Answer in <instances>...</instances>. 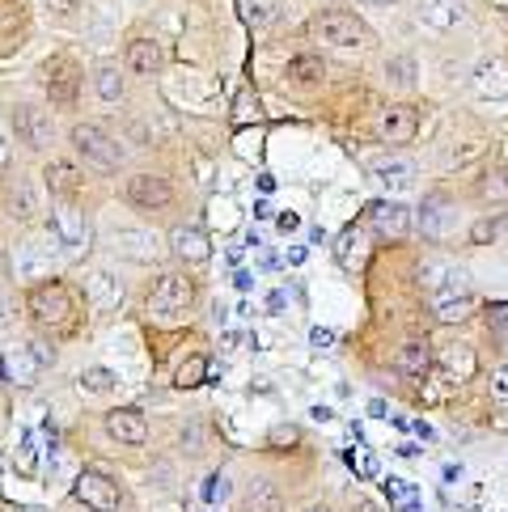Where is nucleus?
I'll return each instance as SVG.
<instances>
[{
    "label": "nucleus",
    "mask_w": 508,
    "mask_h": 512,
    "mask_svg": "<svg viewBox=\"0 0 508 512\" xmlns=\"http://www.w3.org/2000/svg\"><path fill=\"white\" fill-rule=\"evenodd\" d=\"M13 127H17V140H26L30 149H47L51 144V115L43 111V106H30V102H22L13 111Z\"/></svg>",
    "instance_id": "10"
},
{
    "label": "nucleus",
    "mask_w": 508,
    "mask_h": 512,
    "mask_svg": "<svg viewBox=\"0 0 508 512\" xmlns=\"http://www.w3.org/2000/svg\"><path fill=\"white\" fill-rule=\"evenodd\" d=\"M479 195L487 199V204H504L508 199V174H487L479 182Z\"/></svg>",
    "instance_id": "38"
},
{
    "label": "nucleus",
    "mask_w": 508,
    "mask_h": 512,
    "mask_svg": "<svg viewBox=\"0 0 508 512\" xmlns=\"http://www.w3.org/2000/svg\"><path fill=\"white\" fill-rule=\"evenodd\" d=\"M13 267L22 280H39V276H51V267H56V237H30V242L17 246L13 254Z\"/></svg>",
    "instance_id": "8"
},
{
    "label": "nucleus",
    "mask_w": 508,
    "mask_h": 512,
    "mask_svg": "<svg viewBox=\"0 0 508 512\" xmlns=\"http://www.w3.org/2000/svg\"><path fill=\"white\" fill-rule=\"evenodd\" d=\"M51 237L64 242V250H85L89 246V229H85V216L77 212L64 199L60 208H51Z\"/></svg>",
    "instance_id": "11"
},
{
    "label": "nucleus",
    "mask_w": 508,
    "mask_h": 512,
    "mask_svg": "<svg viewBox=\"0 0 508 512\" xmlns=\"http://www.w3.org/2000/svg\"><path fill=\"white\" fill-rule=\"evenodd\" d=\"M310 34L326 47H369L373 30L348 9H322L310 17Z\"/></svg>",
    "instance_id": "3"
},
{
    "label": "nucleus",
    "mask_w": 508,
    "mask_h": 512,
    "mask_svg": "<svg viewBox=\"0 0 508 512\" xmlns=\"http://www.w3.org/2000/svg\"><path fill=\"white\" fill-rule=\"evenodd\" d=\"M68 140H72V149H77V157L85 161V166H94V170H119L123 149H119V140L106 132L102 123H77L68 132Z\"/></svg>",
    "instance_id": "4"
},
{
    "label": "nucleus",
    "mask_w": 508,
    "mask_h": 512,
    "mask_svg": "<svg viewBox=\"0 0 508 512\" xmlns=\"http://www.w3.org/2000/svg\"><path fill=\"white\" fill-rule=\"evenodd\" d=\"M115 250L132 254V259H140V263H149V259H157V237L140 233V229H119L115 233Z\"/></svg>",
    "instance_id": "30"
},
{
    "label": "nucleus",
    "mask_w": 508,
    "mask_h": 512,
    "mask_svg": "<svg viewBox=\"0 0 508 512\" xmlns=\"http://www.w3.org/2000/svg\"><path fill=\"white\" fill-rule=\"evenodd\" d=\"M98 98L102 102H119L123 98V77H119V68H98Z\"/></svg>",
    "instance_id": "35"
},
{
    "label": "nucleus",
    "mask_w": 508,
    "mask_h": 512,
    "mask_svg": "<svg viewBox=\"0 0 508 512\" xmlns=\"http://www.w3.org/2000/svg\"><path fill=\"white\" fill-rule=\"evenodd\" d=\"M43 81H47L51 106H60V111L77 106V94H81V64L72 60V56H51V60L43 64Z\"/></svg>",
    "instance_id": "5"
},
{
    "label": "nucleus",
    "mask_w": 508,
    "mask_h": 512,
    "mask_svg": "<svg viewBox=\"0 0 508 512\" xmlns=\"http://www.w3.org/2000/svg\"><path fill=\"white\" fill-rule=\"evenodd\" d=\"M428 288L437 292V297H445V292H470V276H466V267H428Z\"/></svg>",
    "instance_id": "29"
},
{
    "label": "nucleus",
    "mask_w": 508,
    "mask_h": 512,
    "mask_svg": "<svg viewBox=\"0 0 508 512\" xmlns=\"http://www.w3.org/2000/svg\"><path fill=\"white\" fill-rule=\"evenodd\" d=\"M242 512H284V496L276 491V483L250 479L242 487Z\"/></svg>",
    "instance_id": "19"
},
{
    "label": "nucleus",
    "mask_w": 508,
    "mask_h": 512,
    "mask_svg": "<svg viewBox=\"0 0 508 512\" xmlns=\"http://www.w3.org/2000/svg\"><path fill=\"white\" fill-rule=\"evenodd\" d=\"M72 496H77L89 512H119V504H123L119 487H115V479L106 470H81L77 474V487H72Z\"/></svg>",
    "instance_id": "6"
},
{
    "label": "nucleus",
    "mask_w": 508,
    "mask_h": 512,
    "mask_svg": "<svg viewBox=\"0 0 508 512\" xmlns=\"http://www.w3.org/2000/svg\"><path fill=\"white\" fill-rule=\"evenodd\" d=\"M445 221H449V199L445 195H428L424 212H420V233L424 237H445Z\"/></svg>",
    "instance_id": "31"
},
{
    "label": "nucleus",
    "mask_w": 508,
    "mask_h": 512,
    "mask_svg": "<svg viewBox=\"0 0 508 512\" xmlns=\"http://www.w3.org/2000/svg\"><path fill=\"white\" fill-rule=\"evenodd\" d=\"M437 369H441V373H449V377L462 386V381H466L470 373H475V352H470L466 343H449L445 352L437 356Z\"/></svg>",
    "instance_id": "22"
},
{
    "label": "nucleus",
    "mask_w": 508,
    "mask_h": 512,
    "mask_svg": "<svg viewBox=\"0 0 508 512\" xmlns=\"http://www.w3.org/2000/svg\"><path fill=\"white\" fill-rule=\"evenodd\" d=\"M26 352H30L34 360H39V369H47V364H56V347H51L47 339H30V343H26Z\"/></svg>",
    "instance_id": "41"
},
{
    "label": "nucleus",
    "mask_w": 508,
    "mask_h": 512,
    "mask_svg": "<svg viewBox=\"0 0 508 512\" xmlns=\"http://www.w3.org/2000/svg\"><path fill=\"white\" fill-rule=\"evenodd\" d=\"M496 233H500V216H483V221L470 225V242L487 246V242H496Z\"/></svg>",
    "instance_id": "39"
},
{
    "label": "nucleus",
    "mask_w": 508,
    "mask_h": 512,
    "mask_svg": "<svg viewBox=\"0 0 508 512\" xmlns=\"http://www.w3.org/2000/svg\"><path fill=\"white\" fill-rule=\"evenodd\" d=\"M365 5H377V9H386V5H394V0H365Z\"/></svg>",
    "instance_id": "50"
},
{
    "label": "nucleus",
    "mask_w": 508,
    "mask_h": 512,
    "mask_svg": "<svg viewBox=\"0 0 508 512\" xmlns=\"http://www.w3.org/2000/svg\"><path fill=\"white\" fill-rule=\"evenodd\" d=\"M470 89H475L479 98H508V64L504 60H483L475 72H470Z\"/></svg>",
    "instance_id": "16"
},
{
    "label": "nucleus",
    "mask_w": 508,
    "mask_h": 512,
    "mask_svg": "<svg viewBox=\"0 0 508 512\" xmlns=\"http://www.w3.org/2000/svg\"><path fill=\"white\" fill-rule=\"evenodd\" d=\"M373 174H377V182H381V187H386L390 195H403V191L415 187V166H411V161H381Z\"/></svg>",
    "instance_id": "24"
},
{
    "label": "nucleus",
    "mask_w": 508,
    "mask_h": 512,
    "mask_svg": "<svg viewBox=\"0 0 508 512\" xmlns=\"http://www.w3.org/2000/svg\"><path fill=\"white\" fill-rule=\"evenodd\" d=\"M310 343L318 347V352H326V347H335V331H331V326H314V331H310Z\"/></svg>",
    "instance_id": "43"
},
{
    "label": "nucleus",
    "mask_w": 508,
    "mask_h": 512,
    "mask_svg": "<svg viewBox=\"0 0 508 512\" xmlns=\"http://www.w3.org/2000/svg\"><path fill=\"white\" fill-rule=\"evenodd\" d=\"M310 512H331V508H310Z\"/></svg>",
    "instance_id": "53"
},
{
    "label": "nucleus",
    "mask_w": 508,
    "mask_h": 512,
    "mask_svg": "<svg viewBox=\"0 0 508 512\" xmlns=\"http://www.w3.org/2000/svg\"><path fill=\"white\" fill-rule=\"evenodd\" d=\"M365 221H369L381 237H407V233H411V208H403L398 199H377V204H369Z\"/></svg>",
    "instance_id": "12"
},
{
    "label": "nucleus",
    "mask_w": 508,
    "mask_h": 512,
    "mask_svg": "<svg viewBox=\"0 0 508 512\" xmlns=\"http://www.w3.org/2000/svg\"><path fill=\"white\" fill-rule=\"evenodd\" d=\"M276 441H297V428H276Z\"/></svg>",
    "instance_id": "49"
},
{
    "label": "nucleus",
    "mask_w": 508,
    "mask_h": 512,
    "mask_svg": "<svg viewBox=\"0 0 508 512\" xmlns=\"http://www.w3.org/2000/svg\"><path fill=\"white\" fill-rule=\"evenodd\" d=\"M225 491H229V483H225V474H216V479H212V483L204 487V496H208V500H216V496H225Z\"/></svg>",
    "instance_id": "47"
},
{
    "label": "nucleus",
    "mask_w": 508,
    "mask_h": 512,
    "mask_svg": "<svg viewBox=\"0 0 508 512\" xmlns=\"http://www.w3.org/2000/svg\"><path fill=\"white\" fill-rule=\"evenodd\" d=\"M39 5H43L47 13H56V17H68L72 9H77V0H39Z\"/></svg>",
    "instance_id": "45"
},
{
    "label": "nucleus",
    "mask_w": 508,
    "mask_h": 512,
    "mask_svg": "<svg viewBox=\"0 0 508 512\" xmlns=\"http://www.w3.org/2000/svg\"><path fill=\"white\" fill-rule=\"evenodd\" d=\"M470 309H475L470 292H445V297H437V305H432V314H437L441 326H453V322L470 318Z\"/></svg>",
    "instance_id": "27"
},
{
    "label": "nucleus",
    "mask_w": 508,
    "mask_h": 512,
    "mask_svg": "<svg viewBox=\"0 0 508 512\" xmlns=\"http://www.w3.org/2000/svg\"><path fill=\"white\" fill-rule=\"evenodd\" d=\"M276 225H280V233H297V229H301V216H297V212H280Z\"/></svg>",
    "instance_id": "46"
},
{
    "label": "nucleus",
    "mask_w": 508,
    "mask_h": 512,
    "mask_svg": "<svg viewBox=\"0 0 508 512\" xmlns=\"http://www.w3.org/2000/svg\"><path fill=\"white\" fill-rule=\"evenodd\" d=\"M233 284H238L242 292H250L254 288V276H250V271H238V280H233Z\"/></svg>",
    "instance_id": "48"
},
{
    "label": "nucleus",
    "mask_w": 508,
    "mask_h": 512,
    "mask_svg": "<svg viewBox=\"0 0 508 512\" xmlns=\"http://www.w3.org/2000/svg\"><path fill=\"white\" fill-rule=\"evenodd\" d=\"M43 182H47V191L51 195H60V199H72L81 187H85V174L77 161H68V157H51L47 166H43Z\"/></svg>",
    "instance_id": "15"
},
{
    "label": "nucleus",
    "mask_w": 508,
    "mask_h": 512,
    "mask_svg": "<svg viewBox=\"0 0 508 512\" xmlns=\"http://www.w3.org/2000/svg\"><path fill=\"white\" fill-rule=\"evenodd\" d=\"M106 436L115 445H144L149 441V419H144L136 407H119L106 415Z\"/></svg>",
    "instance_id": "14"
},
{
    "label": "nucleus",
    "mask_w": 508,
    "mask_h": 512,
    "mask_svg": "<svg viewBox=\"0 0 508 512\" xmlns=\"http://www.w3.org/2000/svg\"><path fill=\"white\" fill-rule=\"evenodd\" d=\"M26 512H43V508H26Z\"/></svg>",
    "instance_id": "54"
},
{
    "label": "nucleus",
    "mask_w": 508,
    "mask_h": 512,
    "mask_svg": "<svg viewBox=\"0 0 508 512\" xmlns=\"http://www.w3.org/2000/svg\"><path fill=\"white\" fill-rule=\"evenodd\" d=\"M390 364H394L398 373H407V377H424V373H428V364H432L428 343H424V339H407V343H398V352L390 356Z\"/></svg>",
    "instance_id": "21"
},
{
    "label": "nucleus",
    "mask_w": 508,
    "mask_h": 512,
    "mask_svg": "<svg viewBox=\"0 0 508 512\" xmlns=\"http://www.w3.org/2000/svg\"><path fill=\"white\" fill-rule=\"evenodd\" d=\"M127 204L140 212H166L174 204V187L166 174H132L127 178Z\"/></svg>",
    "instance_id": "7"
},
{
    "label": "nucleus",
    "mask_w": 508,
    "mask_h": 512,
    "mask_svg": "<svg viewBox=\"0 0 508 512\" xmlns=\"http://www.w3.org/2000/svg\"><path fill=\"white\" fill-rule=\"evenodd\" d=\"M0 377H5V360H0Z\"/></svg>",
    "instance_id": "52"
},
{
    "label": "nucleus",
    "mask_w": 508,
    "mask_h": 512,
    "mask_svg": "<svg viewBox=\"0 0 508 512\" xmlns=\"http://www.w3.org/2000/svg\"><path fill=\"white\" fill-rule=\"evenodd\" d=\"M127 68L140 72V77H153V72L161 68L157 39H132V43H127Z\"/></svg>",
    "instance_id": "23"
},
{
    "label": "nucleus",
    "mask_w": 508,
    "mask_h": 512,
    "mask_svg": "<svg viewBox=\"0 0 508 512\" xmlns=\"http://www.w3.org/2000/svg\"><path fill=\"white\" fill-rule=\"evenodd\" d=\"M449 390H458V381H453L449 373H441V369L424 373V398H428V402H441Z\"/></svg>",
    "instance_id": "36"
},
{
    "label": "nucleus",
    "mask_w": 508,
    "mask_h": 512,
    "mask_svg": "<svg viewBox=\"0 0 508 512\" xmlns=\"http://www.w3.org/2000/svg\"><path fill=\"white\" fill-rule=\"evenodd\" d=\"M492 394L500 398V402H508V360L496 369V377H492Z\"/></svg>",
    "instance_id": "44"
},
{
    "label": "nucleus",
    "mask_w": 508,
    "mask_h": 512,
    "mask_svg": "<svg viewBox=\"0 0 508 512\" xmlns=\"http://www.w3.org/2000/svg\"><path fill=\"white\" fill-rule=\"evenodd\" d=\"M233 119H238V123H250V119H263V106H259V98H254V94H250V89H246V94L238 98V111H233Z\"/></svg>",
    "instance_id": "40"
},
{
    "label": "nucleus",
    "mask_w": 508,
    "mask_h": 512,
    "mask_svg": "<svg viewBox=\"0 0 508 512\" xmlns=\"http://www.w3.org/2000/svg\"><path fill=\"white\" fill-rule=\"evenodd\" d=\"M386 491H390V504H394L398 512H420V496H415V487L390 479V483H386Z\"/></svg>",
    "instance_id": "37"
},
{
    "label": "nucleus",
    "mask_w": 508,
    "mask_h": 512,
    "mask_svg": "<svg viewBox=\"0 0 508 512\" xmlns=\"http://www.w3.org/2000/svg\"><path fill=\"white\" fill-rule=\"evenodd\" d=\"M466 17V0H420V22L432 30H453Z\"/></svg>",
    "instance_id": "18"
},
{
    "label": "nucleus",
    "mask_w": 508,
    "mask_h": 512,
    "mask_svg": "<svg viewBox=\"0 0 508 512\" xmlns=\"http://www.w3.org/2000/svg\"><path fill=\"white\" fill-rule=\"evenodd\" d=\"M170 250H174L183 263H208V259H212L208 233L195 229V225H178V229L170 233Z\"/></svg>",
    "instance_id": "17"
},
{
    "label": "nucleus",
    "mask_w": 508,
    "mask_h": 512,
    "mask_svg": "<svg viewBox=\"0 0 508 512\" xmlns=\"http://www.w3.org/2000/svg\"><path fill=\"white\" fill-rule=\"evenodd\" d=\"M415 132H420V115H415L411 106H386V111L377 115V136L386 144H411Z\"/></svg>",
    "instance_id": "13"
},
{
    "label": "nucleus",
    "mask_w": 508,
    "mask_h": 512,
    "mask_svg": "<svg viewBox=\"0 0 508 512\" xmlns=\"http://www.w3.org/2000/svg\"><path fill=\"white\" fill-rule=\"evenodd\" d=\"M17 322V305H13V297L5 288H0V331H9V326Z\"/></svg>",
    "instance_id": "42"
},
{
    "label": "nucleus",
    "mask_w": 508,
    "mask_h": 512,
    "mask_svg": "<svg viewBox=\"0 0 508 512\" xmlns=\"http://www.w3.org/2000/svg\"><path fill=\"white\" fill-rule=\"evenodd\" d=\"M5 360V381H17V386H30V381H39V360H34L30 352H26V343L22 347H13L9 356H0Z\"/></svg>",
    "instance_id": "25"
},
{
    "label": "nucleus",
    "mask_w": 508,
    "mask_h": 512,
    "mask_svg": "<svg viewBox=\"0 0 508 512\" xmlns=\"http://www.w3.org/2000/svg\"><path fill=\"white\" fill-rule=\"evenodd\" d=\"M77 386H81V394H111L115 386H119V377L111 373V369H102V364H94V369H85L81 377H77Z\"/></svg>",
    "instance_id": "33"
},
{
    "label": "nucleus",
    "mask_w": 508,
    "mask_h": 512,
    "mask_svg": "<svg viewBox=\"0 0 508 512\" xmlns=\"http://www.w3.org/2000/svg\"><path fill=\"white\" fill-rule=\"evenodd\" d=\"M204 381H208V360L204 356H187L174 369V386L178 390H195V386H204Z\"/></svg>",
    "instance_id": "32"
},
{
    "label": "nucleus",
    "mask_w": 508,
    "mask_h": 512,
    "mask_svg": "<svg viewBox=\"0 0 508 512\" xmlns=\"http://www.w3.org/2000/svg\"><path fill=\"white\" fill-rule=\"evenodd\" d=\"M26 34V0H0V39L5 47L22 43Z\"/></svg>",
    "instance_id": "26"
},
{
    "label": "nucleus",
    "mask_w": 508,
    "mask_h": 512,
    "mask_svg": "<svg viewBox=\"0 0 508 512\" xmlns=\"http://www.w3.org/2000/svg\"><path fill=\"white\" fill-rule=\"evenodd\" d=\"M85 301L98 318H115L123 309V284H119L115 271H94L89 284H85Z\"/></svg>",
    "instance_id": "9"
},
{
    "label": "nucleus",
    "mask_w": 508,
    "mask_h": 512,
    "mask_svg": "<svg viewBox=\"0 0 508 512\" xmlns=\"http://www.w3.org/2000/svg\"><path fill=\"white\" fill-rule=\"evenodd\" d=\"M335 259L348 267V271H356V267H365V259H369V242H365V229L360 225H348L339 233V242H335Z\"/></svg>",
    "instance_id": "20"
},
{
    "label": "nucleus",
    "mask_w": 508,
    "mask_h": 512,
    "mask_svg": "<svg viewBox=\"0 0 508 512\" xmlns=\"http://www.w3.org/2000/svg\"><path fill=\"white\" fill-rule=\"evenodd\" d=\"M26 305H30V322L51 339H60V335H68L72 326H77V301H72L68 284H60V280L34 284Z\"/></svg>",
    "instance_id": "1"
},
{
    "label": "nucleus",
    "mask_w": 508,
    "mask_h": 512,
    "mask_svg": "<svg viewBox=\"0 0 508 512\" xmlns=\"http://www.w3.org/2000/svg\"><path fill=\"white\" fill-rule=\"evenodd\" d=\"M0 161H5V136H0Z\"/></svg>",
    "instance_id": "51"
},
{
    "label": "nucleus",
    "mask_w": 508,
    "mask_h": 512,
    "mask_svg": "<svg viewBox=\"0 0 508 512\" xmlns=\"http://www.w3.org/2000/svg\"><path fill=\"white\" fill-rule=\"evenodd\" d=\"M386 81L398 85V89H411V85H415V60H411V56H394V60L386 64Z\"/></svg>",
    "instance_id": "34"
},
{
    "label": "nucleus",
    "mask_w": 508,
    "mask_h": 512,
    "mask_svg": "<svg viewBox=\"0 0 508 512\" xmlns=\"http://www.w3.org/2000/svg\"><path fill=\"white\" fill-rule=\"evenodd\" d=\"M288 85H301V89H310V85H322L326 81V64L322 56H297V60H288Z\"/></svg>",
    "instance_id": "28"
},
{
    "label": "nucleus",
    "mask_w": 508,
    "mask_h": 512,
    "mask_svg": "<svg viewBox=\"0 0 508 512\" xmlns=\"http://www.w3.org/2000/svg\"><path fill=\"white\" fill-rule=\"evenodd\" d=\"M191 305H195V284H191V276H183V271H166L149 292V318L153 322H166V326L183 322Z\"/></svg>",
    "instance_id": "2"
}]
</instances>
